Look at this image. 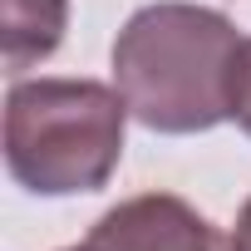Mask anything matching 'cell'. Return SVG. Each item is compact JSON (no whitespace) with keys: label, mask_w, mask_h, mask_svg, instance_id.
<instances>
[{"label":"cell","mask_w":251,"mask_h":251,"mask_svg":"<svg viewBox=\"0 0 251 251\" xmlns=\"http://www.w3.org/2000/svg\"><path fill=\"white\" fill-rule=\"evenodd\" d=\"M241 40L246 35L212 5H143L113 40V89L153 133H207L231 118Z\"/></svg>","instance_id":"cell-1"},{"label":"cell","mask_w":251,"mask_h":251,"mask_svg":"<svg viewBox=\"0 0 251 251\" xmlns=\"http://www.w3.org/2000/svg\"><path fill=\"white\" fill-rule=\"evenodd\" d=\"M123 103L99 79H15L5 94V168L25 192H99L123 158Z\"/></svg>","instance_id":"cell-2"},{"label":"cell","mask_w":251,"mask_h":251,"mask_svg":"<svg viewBox=\"0 0 251 251\" xmlns=\"http://www.w3.org/2000/svg\"><path fill=\"white\" fill-rule=\"evenodd\" d=\"M79 246L84 251H236L231 231L212 226L192 202L173 192H143L108 207Z\"/></svg>","instance_id":"cell-3"},{"label":"cell","mask_w":251,"mask_h":251,"mask_svg":"<svg viewBox=\"0 0 251 251\" xmlns=\"http://www.w3.org/2000/svg\"><path fill=\"white\" fill-rule=\"evenodd\" d=\"M69 30V0H5V69L20 74L59 50Z\"/></svg>","instance_id":"cell-4"},{"label":"cell","mask_w":251,"mask_h":251,"mask_svg":"<svg viewBox=\"0 0 251 251\" xmlns=\"http://www.w3.org/2000/svg\"><path fill=\"white\" fill-rule=\"evenodd\" d=\"M236 128L251 138V35L241 40V64H236V103H231Z\"/></svg>","instance_id":"cell-5"},{"label":"cell","mask_w":251,"mask_h":251,"mask_svg":"<svg viewBox=\"0 0 251 251\" xmlns=\"http://www.w3.org/2000/svg\"><path fill=\"white\" fill-rule=\"evenodd\" d=\"M231 241H236V251H251V197H246V202H241V212H236Z\"/></svg>","instance_id":"cell-6"},{"label":"cell","mask_w":251,"mask_h":251,"mask_svg":"<svg viewBox=\"0 0 251 251\" xmlns=\"http://www.w3.org/2000/svg\"><path fill=\"white\" fill-rule=\"evenodd\" d=\"M64 251H84V246H64Z\"/></svg>","instance_id":"cell-7"}]
</instances>
